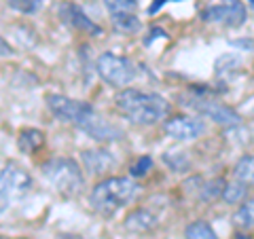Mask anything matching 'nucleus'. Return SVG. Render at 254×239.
Listing matches in <instances>:
<instances>
[{
  "label": "nucleus",
  "mask_w": 254,
  "mask_h": 239,
  "mask_svg": "<svg viewBox=\"0 0 254 239\" xmlns=\"http://www.w3.org/2000/svg\"><path fill=\"white\" fill-rule=\"evenodd\" d=\"M47 106H49V110L58 119L83 129L93 140L117 142L123 138V131L119 127L104 121V119L95 113V108L83 100H74V98L60 95V93H49L47 95Z\"/></svg>",
  "instance_id": "obj_1"
},
{
  "label": "nucleus",
  "mask_w": 254,
  "mask_h": 239,
  "mask_svg": "<svg viewBox=\"0 0 254 239\" xmlns=\"http://www.w3.org/2000/svg\"><path fill=\"white\" fill-rule=\"evenodd\" d=\"M115 104L119 108V113L125 115L131 123L142 125V127L161 123L172 113L170 102L161 98L159 93L131 89V87H125V89L117 93Z\"/></svg>",
  "instance_id": "obj_2"
},
{
  "label": "nucleus",
  "mask_w": 254,
  "mask_h": 239,
  "mask_svg": "<svg viewBox=\"0 0 254 239\" xmlns=\"http://www.w3.org/2000/svg\"><path fill=\"white\" fill-rule=\"evenodd\" d=\"M140 186L127 176H110L100 180L91 190V208L95 212L104 214V216H113L115 212L125 208L138 197Z\"/></svg>",
  "instance_id": "obj_3"
},
{
  "label": "nucleus",
  "mask_w": 254,
  "mask_h": 239,
  "mask_svg": "<svg viewBox=\"0 0 254 239\" xmlns=\"http://www.w3.org/2000/svg\"><path fill=\"white\" fill-rule=\"evenodd\" d=\"M41 172L47 178V182L62 195H76L85 186V176L74 159L53 157L43 163Z\"/></svg>",
  "instance_id": "obj_4"
},
{
  "label": "nucleus",
  "mask_w": 254,
  "mask_h": 239,
  "mask_svg": "<svg viewBox=\"0 0 254 239\" xmlns=\"http://www.w3.org/2000/svg\"><path fill=\"white\" fill-rule=\"evenodd\" d=\"M95 70H98L102 81L110 87H117V89H125L136 78L133 61L117 53H102L95 61Z\"/></svg>",
  "instance_id": "obj_5"
},
{
  "label": "nucleus",
  "mask_w": 254,
  "mask_h": 239,
  "mask_svg": "<svg viewBox=\"0 0 254 239\" xmlns=\"http://www.w3.org/2000/svg\"><path fill=\"white\" fill-rule=\"evenodd\" d=\"M32 186H34V180L17 163H6L0 170V199L2 201H17L30 193Z\"/></svg>",
  "instance_id": "obj_6"
},
{
  "label": "nucleus",
  "mask_w": 254,
  "mask_h": 239,
  "mask_svg": "<svg viewBox=\"0 0 254 239\" xmlns=\"http://www.w3.org/2000/svg\"><path fill=\"white\" fill-rule=\"evenodd\" d=\"M201 17L210 23H218L225 28H240L248 19V11L242 0H220V2L201 11Z\"/></svg>",
  "instance_id": "obj_7"
},
{
  "label": "nucleus",
  "mask_w": 254,
  "mask_h": 239,
  "mask_svg": "<svg viewBox=\"0 0 254 239\" xmlns=\"http://www.w3.org/2000/svg\"><path fill=\"white\" fill-rule=\"evenodd\" d=\"M187 106H190L195 110L197 115H201L205 119H210L216 125H222V127H237L242 123V117L235 113L231 106L222 104V102H216V100H210V98H190L187 102Z\"/></svg>",
  "instance_id": "obj_8"
},
{
  "label": "nucleus",
  "mask_w": 254,
  "mask_h": 239,
  "mask_svg": "<svg viewBox=\"0 0 254 239\" xmlns=\"http://www.w3.org/2000/svg\"><path fill=\"white\" fill-rule=\"evenodd\" d=\"M163 129L165 133L174 140H180V142H190V140H197L205 133V123L197 117H189V115H176V117H170L165 119L163 123Z\"/></svg>",
  "instance_id": "obj_9"
},
{
  "label": "nucleus",
  "mask_w": 254,
  "mask_h": 239,
  "mask_svg": "<svg viewBox=\"0 0 254 239\" xmlns=\"http://www.w3.org/2000/svg\"><path fill=\"white\" fill-rule=\"evenodd\" d=\"M58 13L70 28H74L78 32H85V34H89V36H102L104 34L102 26H98V23H95L89 15H87L81 6L74 4V2H62Z\"/></svg>",
  "instance_id": "obj_10"
},
{
  "label": "nucleus",
  "mask_w": 254,
  "mask_h": 239,
  "mask_svg": "<svg viewBox=\"0 0 254 239\" xmlns=\"http://www.w3.org/2000/svg\"><path fill=\"white\" fill-rule=\"evenodd\" d=\"M81 161L85 165V170L91 174V176H102L108 170L115 167V157L108 153V150L102 148H91V150H83L81 153Z\"/></svg>",
  "instance_id": "obj_11"
},
{
  "label": "nucleus",
  "mask_w": 254,
  "mask_h": 239,
  "mask_svg": "<svg viewBox=\"0 0 254 239\" xmlns=\"http://www.w3.org/2000/svg\"><path fill=\"white\" fill-rule=\"evenodd\" d=\"M157 225H159V218L148 208L131 210L125 216V222H123V227L127 231H131V233H148V231L157 229Z\"/></svg>",
  "instance_id": "obj_12"
},
{
  "label": "nucleus",
  "mask_w": 254,
  "mask_h": 239,
  "mask_svg": "<svg viewBox=\"0 0 254 239\" xmlns=\"http://www.w3.org/2000/svg\"><path fill=\"white\" fill-rule=\"evenodd\" d=\"M233 178L246 186H254V155H244L233 165Z\"/></svg>",
  "instance_id": "obj_13"
},
{
  "label": "nucleus",
  "mask_w": 254,
  "mask_h": 239,
  "mask_svg": "<svg viewBox=\"0 0 254 239\" xmlns=\"http://www.w3.org/2000/svg\"><path fill=\"white\" fill-rule=\"evenodd\" d=\"M233 222L244 231L254 229V197L246 199L240 208H237V212L233 214Z\"/></svg>",
  "instance_id": "obj_14"
},
{
  "label": "nucleus",
  "mask_w": 254,
  "mask_h": 239,
  "mask_svg": "<svg viewBox=\"0 0 254 239\" xmlns=\"http://www.w3.org/2000/svg\"><path fill=\"white\" fill-rule=\"evenodd\" d=\"M45 144V133L38 129H23L19 133V148L23 153H36Z\"/></svg>",
  "instance_id": "obj_15"
},
{
  "label": "nucleus",
  "mask_w": 254,
  "mask_h": 239,
  "mask_svg": "<svg viewBox=\"0 0 254 239\" xmlns=\"http://www.w3.org/2000/svg\"><path fill=\"white\" fill-rule=\"evenodd\" d=\"M110 19H113V26L123 34H133L140 30V19L136 17V13H115L110 15Z\"/></svg>",
  "instance_id": "obj_16"
},
{
  "label": "nucleus",
  "mask_w": 254,
  "mask_h": 239,
  "mask_svg": "<svg viewBox=\"0 0 254 239\" xmlns=\"http://www.w3.org/2000/svg\"><path fill=\"white\" fill-rule=\"evenodd\" d=\"M246 197H248V186L242 184V182H229V184H225V188H222V195L220 199L225 203H244Z\"/></svg>",
  "instance_id": "obj_17"
},
{
  "label": "nucleus",
  "mask_w": 254,
  "mask_h": 239,
  "mask_svg": "<svg viewBox=\"0 0 254 239\" xmlns=\"http://www.w3.org/2000/svg\"><path fill=\"white\" fill-rule=\"evenodd\" d=\"M185 237L187 239H220L205 220L190 222V225L187 227V231H185Z\"/></svg>",
  "instance_id": "obj_18"
},
{
  "label": "nucleus",
  "mask_w": 254,
  "mask_h": 239,
  "mask_svg": "<svg viewBox=\"0 0 254 239\" xmlns=\"http://www.w3.org/2000/svg\"><path fill=\"white\" fill-rule=\"evenodd\" d=\"M225 184H227V182L222 180V178H214L212 182H205L203 186H199V197H201V201L210 203V201H216V199H220Z\"/></svg>",
  "instance_id": "obj_19"
},
{
  "label": "nucleus",
  "mask_w": 254,
  "mask_h": 239,
  "mask_svg": "<svg viewBox=\"0 0 254 239\" xmlns=\"http://www.w3.org/2000/svg\"><path fill=\"white\" fill-rule=\"evenodd\" d=\"M106 9L110 15L115 13H136L138 0H104Z\"/></svg>",
  "instance_id": "obj_20"
},
{
  "label": "nucleus",
  "mask_w": 254,
  "mask_h": 239,
  "mask_svg": "<svg viewBox=\"0 0 254 239\" xmlns=\"http://www.w3.org/2000/svg\"><path fill=\"white\" fill-rule=\"evenodd\" d=\"M9 4L19 13H34L41 9L43 0H9Z\"/></svg>",
  "instance_id": "obj_21"
},
{
  "label": "nucleus",
  "mask_w": 254,
  "mask_h": 239,
  "mask_svg": "<svg viewBox=\"0 0 254 239\" xmlns=\"http://www.w3.org/2000/svg\"><path fill=\"white\" fill-rule=\"evenodd\" d=\"M150 170H153V159H150V157H140L138 161L131 165L129 174H131L133 178H138V176H146Z\"/></svg>",
  "instance_id": "obj_22"
},
{
  "label": "nucleus",
  "mask_w": 254,
  "mask_h": 239,
  "mask_svg": "<svg viewBox=\"0 0 254 239\" xmlns=\"http://www.w3.org/2000/svg\"><path fill=\"white\" fill-rule=\"evenodd\" d=\"M15 55H17V51L13 49V45H9L0 36V58H15Z\"/></svg>",
  "instance_id": "obj_23"
},
{
  "label": "nucleus",
  "mask_w": 254,
  "mask_h": 239,
  "mask_svg": "<svg viewBox=\"0 0 254 239\" xmlns=\"http://www.w3.org/2000/svg\"><path fill=\"white\" fill-rule=\"evenodd\" d=\"M233 47H244V49H254V43L252 41H233Z\"/></svg>",
  "instance_id": "obj_24"
},
{
  "label": "nucleus",
  "mask_w": 254,
  "mask_h": 239,
  "mask_svg": "<svg viewBox=\"0 0 254 239\" xmlns=\"http://www.w3.org/2000/svg\"><path fill=\"white\" fill-rule=\"evenodd\" d=\"M165 2H170V0H155V4L150 6V13H155V11L159 9V6H161V4H165Z\"/></svg>",
  "instance_id": "obj_25"
},
{
  "label": "nucleus",
  "mask_w": 254,
  "mask_h": 239,
  "mask_svg": "<svg viewBox=\"0 0 254 239\" xmlns=\"http://www.w3.org/2000/svg\"><path fill=\"white\" fill-rule=\"evenodd\" d=\"M235 239H252V237H248V235H244V233H240V235H235Z\"/></svg>",
  "instance_id": "obj_26"
},
{
  "label": "nucleus",
  "mask_w": 254,
  "mask_h": 239,
  "mask_svg": "<svg viewBox=\"0 0 254 239\" xmlns=\"http://www.w3.org/2000/svg\"><path fill=\"white\" fill-rule=\"evenodd\" d=\"M60 239H76V237H72V235H62Z\"/></svg>",
  "instance_id": "obj_27"
},
{
  "label": "nucleus",
  "mask_w": 254,
  "mask_h": 239,
  "mask_svg": "<svg viewBox=\"0 0 254 239\" xmlns=\"http://www.w3.org/2000/svg\"><path fill=\"white\" fill-rule=\"evenodd\" d=\"M17 239H28V237H17Z\"/></svg>",
  "instance_id": "obj_28"
},
{
  "label": "nucleus",
  "mask_w": 254,
  "mask_h": 239,
  "mask_svg": "<svg viewBox=\"0 0 254 239\" xmlns=\"http://www.w3.org/2000/svg\"><path fill=\"white\" fill-rule=\"evenodd\" d=\"M0 239H6V237H0Z\"/></svg>",
  "instance_id": "obj_29"
}]
</instances>
